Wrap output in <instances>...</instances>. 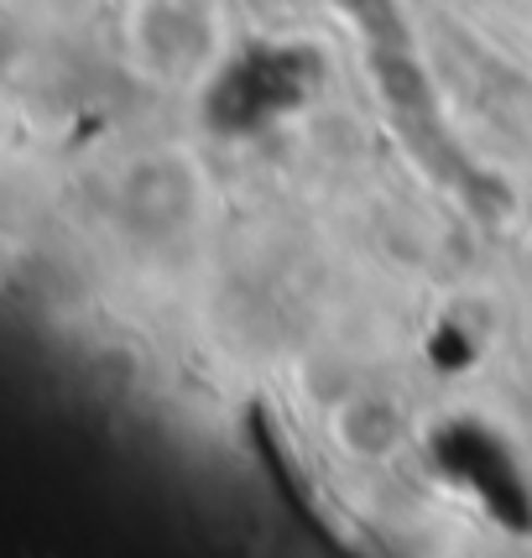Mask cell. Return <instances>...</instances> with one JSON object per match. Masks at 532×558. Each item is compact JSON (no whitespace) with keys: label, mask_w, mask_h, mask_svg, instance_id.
Here are the masks:
<instances>
[{"label":"cell","mask_w":532,"mask_h":558,"mask_svg":"<svg viewBox=\"0 0 532 558\" xmlns=\"http://www.w3.org/2000/svg\"><path fill=\"white\" fill-rule=\"evenodd\" d=\"M318 78H324V63L309 43H256L215 73L204 95V116L230 136L266 131L298 105H309Z\"/></svg>","instance_id":"6da1fadb"},{"label":"cell","mask_w":532,"mask_h":558,"mask_svg":"<svg viewBox=\"0 0 532 558\" xmlns=\"http://www.w3.org/2000/svg\"><path fill=\"white\" fill-rule=\"evenodd\" d=\"M198 172L183 151H152L121 183V225L142 241H172L198 215Z\"/></svg>","instance_id":"7a4b0ae2"}]
</instances>
